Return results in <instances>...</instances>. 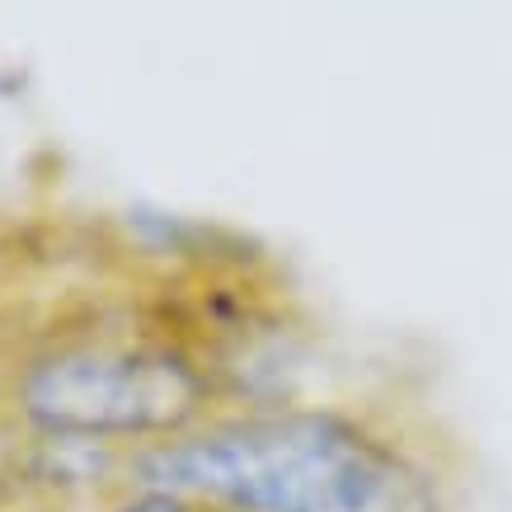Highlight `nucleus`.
<instances>
[{
	"instance_id": "1",
	"label": "nucleus",
	"mask_w": 512,
	"mask_h": 512,
	"mask_svg": "<svg viewBox=\"0 0 512 512\" xmlns=\"http://www.w3.org/2000/svg\"><path fill=\"white\" fill-rule=\"evenodd\" d=\"M141 475L170 494H207L240 512H437L423 470L329 414L221 423L151 451Z\"/></svg>"
},
{
	"instance_id": "2",
	"label": "nucleus",
	"mask_w": 512,
	"mask_h": 512,
	"mask_svg": "<svg viewBox=\"0 0 512 512\" xmlns=\"http://www.w3.org/2000/svg\"><path fill=\"white\" fill-rule=\"evenodd\" d=\"M198 376L165 353L80 348L24 376V409L57 433H151L193 419Z\"/></svg>"
},
{
	"instance_id": "3",
	"label": "nucleus",
	"mask_w": 512,
	"mask_h": 512,
	"mask_svg": "<svg viewBox=\"0 0 512 512\" xmlns=\"http://www.w3.org/2000/svg\"><path fill=\"white\" fill-rule=\"evenodd\" d=\"M123 512H188L184 503L174 494H151V498H137V503H127Z\"/></svg>"
}]
</instances>
